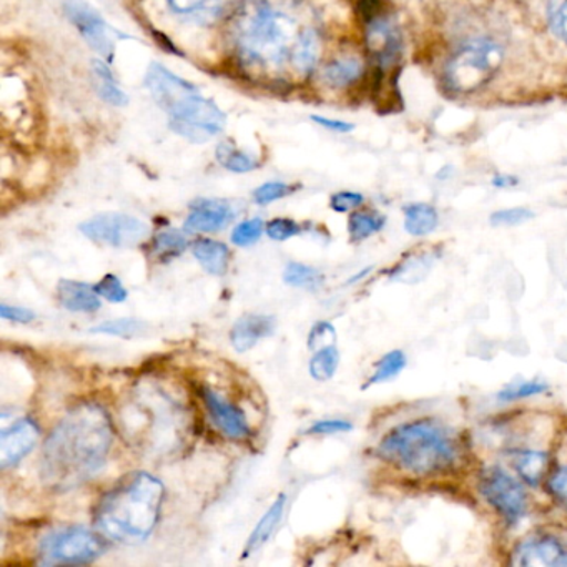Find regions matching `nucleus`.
Returning <instances> with one entry per match:
<instances>
[{
	"instance_id": "31",
	"label": "nucleus",
	"mask_w": 567,
	"mask_h": 567,
	"mask_svg": "<svg viewBox=\"0 0 567 567\" xmlns=\"http://www.w3.org/2000/svg\"><path fill=\"white\" fill-rule=\"evenodd\" d=\"M147 328L144 321L137 318H118V320L105 321V323L97 324L92 328L91 333L111 334V337L128 338L137 337L142 331Z\"/></svg>"
},
{
	"instance_id": "23",
	"label": "nucleus",
	"mask_w": 567,
	"mask_h": 567,
	"mask_svg": "<svg viewBox=\"0 0 567 567\" xmlns=\"http://www.w3.org/2000/svg\"><path fill=\"white\" fill-rule=\"evenodd\" d=\"M440 215L427 204H413L404 208V228L413 237H426L436 230Z\"/></svg>"
},
{
	"instance_id": "40",
	"label": "nucleus",
	"mask_w": 567,
	"mask_h": 567,
	"mask_svg": "<svg viewBox=\"0 0 567 567\" xmlns=\"http://www.w3.org/2000/svg\"><path fill=\"white\" fill-rule=\"evenodd\" d=\"M353 430V424L344 420H321L311 424L308 434H337L348 433Z\"/></svg>"
},
{
	"instance_id": "22",
	"label": "nucleus",
	"mask_w": 567,
	"mask_h": 567,
	"mask_svg": "<svg viewBox=\"0 0 567 567\" xmlns=\"http://www.w3.org/2000/svg\"><path fill=\"white\" fill-rule=\"evenodd\" d=\"M215 158L225 171L234 172V174H248V172L257 171L261 165L260 158L250 152L241 151L235 145L234 141H224L217 145Z\"/></svg>"
},
{
	"instance_id": "17",
	"label": "nucleus",
	"mask_w": 567,
	"mask_h": 567,
	"mask_svg": "<svg viewBox=\"0 0 567 567\" xmlns=\"http://www.w3.org/2000/svg\"><path fill=\"white\" fill-rule=\"evenodd\" d=\"M101 295L84 281L61 280L58 285V298L65 310L72 313H94L102 307Z\"/></svg>"
},
{
	"instance_id": "21",
	"label": "nucleus",
	"mask_w": 567,
	"mask_h": 567,
	"mask_svg": "<svg viewBox=\"0 0 567 567\" xmlns=\"http://www.w3.org/2000/svg\"><path fill=\"white\" fill-rule=\"evenodd\" d=\"M364 68L360 59L337 58L328 62L321 72V78L330 87L344 89L353 85L363 78Z\"/></svg>"
},
{
	"instance_id": "41",
	"label": "nucleus",
	"mask_w": 567,
	"mask_h": 567,
	"mask_svg": "<svg viewBox=\"0 0 567 567\" xmlns=\"http://www.w3.org/2000/svg\"><path fill=\"white\" fill-rule=\"evenodd\" d=\"M549 493L567 509V466L560 467L550 476Z\"/></svg>"
},
{
	"instance_id": "6",
	"label": "nucleus",
	"mask_w": 567,
	"mask_h": 567,
	"mask_svg": "<svg viewBox=\"0 0 567 567\" xmlns=\"http://www.w3.org/2000/svg\"><path fill=\"white\" fill-rule=\"evenodd\" d=\"M107 550L104 534L84 526L61 527L52 530L39 544V563L44 566L91 564Z\"/></svg>"
},
{
	"instance_id": "29",
	"label": "nucleus",
	"mask_w": 567,
	"mask_h": 567,
	"mask_svg": "<svg viewBox=\"0 0 567 567\" xmlns=\"http://www.w3.org/2000/svg\"><path fill=\"white\" fill-rule=\"evenodd\" d=\"M547 466V456L539 451H524L516 457V470L530 486H536Z\"/></svg>"
},
{
	"instance_id": "9",
	"label": "nucleus",
	"mask_w": 567,
	"mask_h": 567,
	"mask_svg": "<svg viewBox=\"0 0 567 567\" xmlns=\"http://www.w3.org/2000/svg\"><path fill=\"white\" fill-rule=\"evenodd\" d=\"M81 231L95 244L114 248H132L147 238L148 225L127 214H99L81 225Z\"/></svg>"
},
{
	"instance_id": "35",
	"label": "nucleus",
	"mask_w": 567,
	"mask_h": 567,
	"mask_svg": "<svg viewBox=\"0 0 567 567\" xmlns=\"http://www.w3.org/2000/svg\"><path fill=\"white\" fill-rule=\"evenodd\" d=\"M94 288L102 298L111 301V303H124L128 297L127 288L124 287L121 278L114 274L104 275Z\"/></svg>"
},
{
	"instance_id": "30",
	"label": "nucleus",
	"mask_w": 567,
	"mask_h": 567,
	"mask_svg": "<svg viewBox=\"0 0 567 567\" xmlns=\"http://www.w3.org/2000/svg\"><path fill=\"white\" fill-rule=\"evenodd\" d=\"M433 255H414L396 268L393 278L398 281H404V284H416L421 278L426 277L427 271L433 267Z\"/></svg>"
},
{
	"instance_id": "12",
	"label": "nucleus",
	"mask_w": 567,
	"mask_h": 567,
	"mask_svg": "<svg viewBox=\"0 0 567 567\" xmlns=\"http://www.w3.org/2000/svg\"><path fill=\"white\" fill-rule=\"evenodd\" d=\"M511 564L517 567H567V546L553 536L534 537L516 547Z\"/></svg>"
},
{
	"instance_id": "26",
	"label": "nucleus",
	"mask_w": 567,
	"mask_h": 567,
	"mask_svg": "<svg viewBox=\"0 0 567 567\" xmlns=\"http://www.w3.org/2000/svg\"><path fill=\"white\" fill-rule=\"evenodd\" d=\"M338 364H340V351L337 350L334 344H328V347L320 348L311 357L308 368H310V374L313 380L327 383L337 373Z\"/></svg>"
},
{
	"instance_id": "4",
	"label": "nucleus",
	"mask_w": 567,
	"mask_h": 567,
	"mask_svg": "<svg viewBox=\"0 0 567 567\" xmlns=\"http://www.w3.org/2000/svg\"><path fill=\"white\" fill-rule=\"evenodd\" d=\"M145 89L167 114L171 131L192 144H205L227 127V115L214 99L158 62L148 68Z\"/></svg>"
},
{
	"instance_id": "5",
	"label": "nucleus",
	"mask_w": 567,
	"mask_h": 567,
	"mask_svg": "<svg viewBox=\"0 0 567 567\" xmlns=\"http://www.w3.org/2000/svg\"><path fill=\"white\" fill-rule=\"evenodd\" d=\"M378 456L416 476L446 473L456 464L457 446L446 427L436 421L401 424L378 446Z\"/></svg>"
},
{
	"instance_id": "32",
	"label": "nucleus",
	"mask_w": 567,
	"mask_h": 567,
	"mask_svg": "<svg viewBox=\"0 0 567 567\" xmlns=\"http://www.w3.org/2000/svg\"><path fill=\"white\" fill-rule=\"evenodd\" d=\"M547 390H549V384L544 381H520V383L509 384L506 390L497 394V398L501 401L526 400V398L546 393Z\"/></svg>"
},
{
	"instance_id": "18",
	"label": "nucleus",
	"mask_w": 567,
	"mask_h": 567,
	"mask_svg": "<svg viewBox=\"0 0 567 567\" xmlns=\"http://www.w3.org/2000/svg\"><path fill=\"white\" fill-rule=\"evenodd\" d=\"M91 71L92 81H94L92 84H94V91L97 92L99 97L112 107H127L128 95L122 91L109 62L94 59L91 62Z\"/></svg>"
},
{
	"instance_id": "14",
	"label": "nucleus",
	"mask_w": 567,
	"mask_h": 567,
	"mask_svg": "<svg viewBox=\"0 0 567 567\" xmlns=\"http://www.w3.org/2000/svg\"><path fill=\"white\" fill-rule=\"evenodd\" d=\"M202 396H204L205 406H207L212 420H214V423L217 424L218 430L225 436L238 441L247 440V437L251 436L250 424H248L247 416H245L240 408L235 406L230 401L224 400L212 388H204Z\"/></svg>"
},
{
	"instance_id": "33",
	"label": "nucleus",
	"mask_w": 567,
	"mask_h": 567,
	"mask_svg": "<svg viewBox=\"0 0 567 567\" xmlns=\"http://www.w3.org/2000/svg\"><path fill=\"white\" fill-rule=\"evenodd\" d=\"M293 185L285 184V182H267V184L255 188L251 197H254V202L257 205H270L274 204V202L288 197V195L293 194Z\"/></svg>"
},
{
	"instance_id": "42",
	"label": "nucleus",
	"mask_w": 567,
	"mask_h": 567,
	"mask_svg": "<svg viewBox=\"0 0 567 567\" xmlns=\"http://www.w3.org/2000/svg\"><path fill=\"white\" fill-rule=\"evenodd\" d=\"M0 315L4 320L14 321V323L28 324L35 320L34 311L28 310V308L11 307V305H0Z\"/></svg>"
},
{
	"instance_id": "28",
	"label": "nucleus",
	"mask_w": 567,
	"mask_h": 567,
	"mask_svg": "<svg viewBox=\"0 0 567 567\" xmlns=\"http://www.w3.org/2000/svg\"><path fill=\"white\" fill-rule=\"evenodd\" d=\"M404 368H406V354L401 350L390 351V353L384 354V357L378 361L377 367H374V373L371 374L364 388L393 380Z\"/></svg>"
},
{
	"instance_id": "3",
	"label": "nucleus",
	"mask_w": 567,
	"mask_h": 567,
	"mask_svg": "<svg viewBox=\"0 0 567 567\" xmlns=\"http://www.w3.org/2000/svg\"><path fill=\"white\" fill-rule=\"evenodd\" d=\"M164 497V484L151 473L125 474L99 499L94 524L107 539L128 546L144 543L157 526Z\"/></svg>"
},
{
	"instance_id": "10",
	"label": "nucleus",
	"mask_w": 567,
	"mask_h": 567,
	"mask_svg": "<svg viewBox=\"0 0 567 567\" xmlns=\"http://www.w3.org/2000/svg\"><path fill=\"white\" fill-rule=\"evenodd\" d=\"M480 491L484 499L504 517L509 526H514L526 516V491L501 467H491L483 474Z\"/></svg>"
},
{
	"instance_id": "15",
	"label": "nucleus",
	"mask_w": 567,
	"mask_h": 567,
	"mask_svg": "<svg viewBox=\"0 0 567 567\" xmlns=\"http://www.w3.org/2000/svg\"><path fill=\"white\" fill-rule=\"evenodd\" d=\"M234 218L235 210L228 202L204 198L192 205L190 214L185 220V230L190 234H215L224 230Z\"/></svg>"
},
{
	"instance_id": "25",
	"label": "nucleus",
	"mask_w": 567,
	"mask_h": 567,
	"mask_svg": "<svg viewBox=\"0 0 567 567\" xmlns=\"http://www.w3.org/2000/svg\"><path fill=\"white\" fill-rule=\"evenodd\" d=\"M386 218L378 212H354L348 220L351 241H363L383 230Z\"/></svg>"
},
{
	"instance_id": "37",
	"label": "nucleus",
	"mask_w": 567,
	"mask_h": 567,
	"mask_svg": "<svg viewBox=\"0 0 567 567\" xmlns=\"http://www.w3.org/2000/svg\"><path fill=\"white\" fill-rule=\"evenodd\" d=\"M301 225L291 218H274L267 224V235L271 240L285 241L301 234Z\"/></svg>"
},
{
	"instance_id": "8",
	"label": "nucleus",
	"mask_w": 567,
	"mask_h": 567,
	"mask_svg": "<svg viewBox=\"0 0 567 567\" xmlns=\"http://www.w3.org/2000/svg\"><path fill=\"white\" fill-rule=\"evenodd\" d=\"M64 12L85 44L97 52L104 61H114L115 39H132L131 35L112 28L104 16L92 8L87 0H65Z\"/></svg>"
},
{
	"instance_id": "43",
	"label": "nucleus",
	"mask_w": 567,
	"mask_h": 567,
	"mask_svg": "<svg viewBox=\"0 0 567 567\" xmlns=\"http://www.w3.org/2000/svg\"><path fill=\"white\" fill-rule=\"evenodd\" d=\"M311 121L327 131L337 132V134H350L353 131L354 125L348 124V122L337 121V118L323 117V115H311Z\"/></svg>"
},
{
	"instance_id": "16",
	"label": "nucleus",
	"mask_w": 567,
	"mask_h": 567,
	"mask_svg": "<svg viewBox=\"0 0 567 567\" xmlns=\"http://www.w3.org/2000/svg\"><path fill=\"white\" fill-rule=\"evenodd\" d=\"M277 330V318L270 315H244L235 321L230 331V343L237 353H247Z\"/></svg>"
},
{
	"instance_id": "7",
	"label": "nucleus",
	"mask_w": 567,
	"mask_h": 567,
	"mask_svg": "<svg viewBox=\"0 0 567 567\" xmlns=\"http://www.w3.org/2000/svg\"><path fill=\"white\" fill-rule=\"evenodd\" d=\"M503 52L491 41H476L461 49L446 68V85L453 92L467 94L486 84L499 65Z\"/></svg>"
},
{
	"instance_id": "34",
	"label": "nucleus",
	"mask_w": 567,
	"mask_h": 567,
	"mask_svg": "<svg viewBox=\"0 0 567 567\" xmlns=\"http://www.w3.org/2000/svg\"><path fill=\"white\" fill-rule=\"evenodd\" d=\"M261 234H264V221L260 218H250V220L241 221L235 227L231 241L237 247H250V245L260 240Z\"/></svg>"
},
{
	"instance_id": "38",
	"label": "nucleus",
	"mask_w": 567,
	"mask_h": 567,
	"mask_svg": "<svg viewBox=\"0 0 567 567\" xmlns=\"http://www.w3.org/2000/svg\"><path fill=\"white\" fill-rule=\"evenodd\" d=\"M337 333L334 328L331 327L327 321H320L311 328L310 334H308V348L310 350H320V348L328 347L331 344L330 341H334Z\"/></svg>"
},
{
	"instance_id": "45",
	"label": "nucleus",
	"mask_w": 567,
	"mask_h": 567,
	"mask_svg": "<svg viewBox=\"0 0 567 567\" xmlns=\"http://www.w3.org/2000/svg\"><path fill=\"white\" fill-rule=\"evenodd\" d=\"M493 184L496 185V187L503 188L511 187V185L516 184V181H514V178L503 177V175H501V177L494 178Z\"/></svg>"
},
{
	"instance_id": "20",
	"label": "nucleus",
	"mask_w": 567,
	"mask_h": 567,
	"mask_svg": "<svg viewBox=\"0 0 567 567\" xmlns=\"http://www.w3.org/2000/svg\"><path fill=\"white\" fill-rule=\"evenodd\" d=\"M192 251H194V257L197 258L198 264L208 274L221 277L228 270L230 251H228L227 245L210 240V238H200V240L195 241Z\"/></svg>"
},
{
	"instance_id": "13",
	"label": "nucleus",
	"mask_w": 567,
	"mask_h": 567,
	"mask_svg": "<svg viewBox=\"0 0 567 567\" xmlns=\"http://www.w3.org/2000/svg\"><path fill=\"white\" fill-rule=\"evenodd\" d=\"M41 430L31 417L19 420L0 434V467L9 470L21 463L38 444Z\"/></svg>"
},
{
	"instance_id": "39",
	"label": "nucleus",
	"mask_w": 567,
	"mask_h": 567,
	"mask_svg": "<svg viewBox=\"0 0 567 567\" xmlns=\"http://www.w3.org/2000/svg\"><path fill=\"white\" fill-rule=\"evenodd\" d=\"M364 197L357 192H338L330 198L331 210L338 214H347V212L354 210V208L363 205Z\"/></svg>"
},
{
	"instance_id": "44",
	"label": "nucleus",
	"mask_w": 567,
	"mask_h": 567,
	"mask_svg": "<svg viewBox=\"0 0 567 567\" xmlns=\"http://www.w3.org/2000/svg\"><path fill=\"white\" fill-rule=\"evenodd\" d=\"M554 28H556L557 34L567 42V2H564L557 14L554 16Z\"/></svg>"
},
{
	"instance_id": "2",
	"label": "nucleus",
	"mask_w": 567,
	"mask_h": 567,
	"mask_svg": "<svg viewBox=\"0 0 567 567\" xmlns=\"http://www.w3.org/2000/svg\"><path fill=\"white\" fill-rule=\"evenodd\" d=\"M114 427L104 408L84 403L69 411L42 447L41 474L58 493L87 483L107 463Z\"/></svg>"
},
{
	"instance_id": "27",
	"label": "nucleus",
	"mask_w": 567,
	"mask_h": 567,
	"mask_svg": "<svg viewBox=\"0 0 567 567\" xmlns=\"http://www.w3.org/2000/svg\"><path fill=\"white\" fill-rule=\"evenodd\" d=\"M187 244V238L182 231H161V234L155 235L154 241H152V251L158 260H171V258L184 254Z\"/></svg>"
},
{
	"instance_id": "1",
	"label": "nucleus",
	"mask_w": 567,
	"mask_h": 567,
	"mask_svg": "<svg viewBox=\"0 0 567 567\" xmlns=\"http://www.w3.org/2000/svg\"><path fill=\"white\" fill-rule=\"evenodd\" d=\"M228 39L238 71L270 87L308 81L320 59V25L305 0H244Z\"/></svg>"
},
{
	"instance_id": "36",
	"label": "nucleus",
	"mask_w": 567,
	"mask_h": 567,
	"mask_svg": "<svg viewBox=\"0 0 567 567\" xmlns=\"http://www.w3.org/2000/svg\"><path fill=\"white\" fill-rule=\"evenodd\" d=\"M534 212L529 208H506L491 215V225L494 227H516L533 220Z\"/></svg>"
},
{
	"instance_id": "24",
	"label": "nucleus",
	"mask_w": 567,
	"mask_h": 567,
	"mask_svg": "<svg viewBox=\"0 0 567 567\" xmlns=\"http://www.w3.org/2000/svg\"><path fill=\"white\" fill-rule=\"evenodd\" d=\"M285 284L301 290L317 291L324 285V277L317 268L291 261L284 271Z\"/></svg>"
},
{
	"instance_id": "19",
	"label": "nucleus",
	"mask_w": 567,
	"mask_h": 567,
	"mask_svg": "<svg viewBox=\"0 0 567 567\" xmlns=\"http://www.w3.org/2000/svg\"><path fill=\"white\" fill-rule=\"evenodd\" d=\"M285 506H287V496L278 494L277 501L271 504L270 509L261 516L255 529L251 530L250 537L245 544L244 559L257 553L260 547H264L270 540L277 527L280 526L281 519H284Z\"/></svg>"
},
{
	"instance_id": "11",
	"label": "nucleus",
	"mask_w": 567,
	"mask_h": 567,
	"mask_svg": "<svg viewBox=\"0 0 567 567\" xmlns=\"http://www.w3.org/2000/svg\"><path fill=\"white\" fill-rule=\"evenodd\" d=\"M165 6L178 21L208 28L225 19V16H234L240 2L237 0H165Z\"/></svg>"
}]
</instances>
